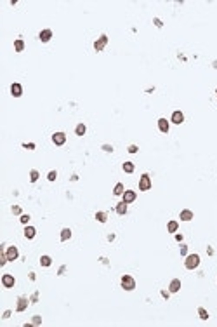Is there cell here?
Returning <instances> with one entry per match:
<instances>
[{
    "mask_svg": "<svg viewBox=\"0 0 217 327\" xmlns=\"http://www.w3.org/2000/svg\"><path fill=\"white\" fill-rule=\"evenodd\" d=\"M19 221H21L23 225H28V221H30V216H28V214H23V216H21V219H19Z\"/></svg>",
    "mask_w": 217,
    "mask_h": 327,
    "instance_id": "obj_31",
    "label": "cell"
},
{
    "mask_svg": "<svg viewBox=\"0 0 217 327\" xmlns=\"http://www.w3.org/2000/svg\"><path fill=\"white\" fill-rule=\"evenodd\" d=\"M127 205L128 204H125L124 200H122V202H118L116 204V207H115V211H116V214H120V216H125V214H127Z\"/></svg>",
    "mask_w": 217,
    "mask_h": 327,
    "instance_id": "obj_14",
    "label": "cell"
},
{
    "mask_svg": "<svg viewBox=\"0 0 217 327\" xmlns=\"http://www.w3.org/2000/svg\"><path fill=\"white\" fill-rule=\"evenodd\" d=\"M139 190L141 191H148L151 190V177L148 174H142L141 179H139Z\"/></svg>",
    "mask_w": 217,
    "mask_h": 327,
    "instance_id": "obj_3",
    "label": "cell"
},
{
    "mask_svg": "<svg viewBox=\"0 0 217 327\" xmlns=\"http://www.w3.org/2000/svg\"><path fill=\"white\" fill-rule=\"evenodd\" d=\"M96 221H99V223H106V221H108V214H106V212H102V211L96 212Z\"/></svg>",
    "mask_w": 217,
    "mask_h": 327,
    "instance_id": "obj_20",
    "label": "cell"
},
{
    "mask_svg": "<svg viewBox=\"0 0 217 327\" xmlns=\"http://www.w3.org/2000/svg\"><path fill=\"white\" fill-rule=\"evenodd\" d=\"M102 150L110 153V151H113V146H111V145H102Z\"/></svg>",
    "mask_w": 217,
    "mask_h": 327,
    "instance_id": "obj_34",
    "label": "cell"
},
{
    "mask_svg": "<svg viewBox=\"0 0 217 327\" xmlns=\"http://www.w3.org/2000/svg\"><path fill=\"white\" fill-rule=\"evenodd\" d=\"M153 23H155V26H158V28H162V26H163V23L160 21L158 18H155V19H153Z\"/></svg>",
    "mask_w": 217,
    "mask_h": 327,
    "instance_id": "obj_35",
    "label": "cell"
},
{
    "mask_svg": "<svg viewBox=\"0 0 217 327\" xmlns=\"http://www.w3.org/2000/svg\"><path fill=\"white\" fill-rule=\"evenodd\" d=\"M35 235H37V230L35 228H33V226H26V228H24V237H26V239H35Z\"/></svg>",
    "mask_w": 217,
    "mask_h": 327,
    "instance_id": "obj_18",
    "label": "cell"
},
{
    "mask_svg": "<svg viewBox=\"0 0 217 327\" xmlns=\"http://www.w3.org/2000/svg\"><path fill=\"white\" fill-rule=\"evenodd\" d=\"M11 317V310H5L4 311V318H9Z\"/></svg>",
    "mask_w": 217,
    "mask_h": 327,
    "instance_id": "obj_38",
    "label": "cell"
},
{
    "mask_svg": "<svg viewBox=\"0 0 217 327\" xmlns=\"http://www.w3.org/2000/svg\"><path fill=\"white\" fill-rule=\"evenodd\" d=\"M186 252H188V245H184V244H182V245H181V254L184 256Z\"/></svg>",
    "mask_w": 217,
    "mask_h": 327,
    "instance_id": "obj_36",
    "label": "cell"
},
{
    "mask_svg": "<svg viewBox=\"0 0 217 327\" xmlns=\"http://www.w3.org/2000/svg\"><path fill=\"white\" fill-rule=\"evenodd\" d=\"M40 265H42V266H50V265H52L50 256H42V258H40Z\"/></svg>",
    "mask_w": 217,
    "mask_h": 327,
    "instance_id": "obj_25",
    "label": "cell"
},
{
    "mask_svg": "<svg viewBox=\"0 0 217 327\" xmlns=\"http://www.w3.org/2000/svg\"><path fill=\"white\" fill-rule=\"evenodd\" d=\"M14 284H16V279H14V275H11V273H5L4 277H2V285H4L5 289H11V287H14Z\"/></svg>",
    "mask_w": 217,
    "mask_h": 327,
    "instance_id": "obj_5",
    "label": "cell"
},
{
    "mask_svg": "<svg viewBox=\"0 0 217 327\" xmlns=\"http://www.w3.org/2000/svg\"><path fill=\"white\" fill-rule=\"evenodd\" d=\"M120 284H122V289H125V291H134L136 289V280H134L132 275H124Z\"/></svg>",
    "mask_w": 217,
    "mask_h": 327,
    "instance_id": "obj_1",
    "label": "cell"
},
{
    "mask_svg": "<svg viewBox=\"0 0 217 327\" xmlns=\"http://www.w3.org/2000/svg\"><path fill=\"white\" fill-rule=\"evenodd\" d=\"M215 96H217V89H215Z\"/></svg>",
    "mask_w": 217,
    "mask_h": 327,
    "instance_id": "obj_40",
    "label": "cell"
},
{
    "mask_svg": "<svg viewBox=\"0 0 217 327\" xmlns=\"http://www.w3.org/2000/svg\"><path fill=\"white\" fill-rule=\"evenodd\" d=\"M177 228H179V223L177 221H168V225H167L168 233H176V231H177Z\"/></svg>",
    "mask_w": 217,
    "mask_h": 327,
    "instance_id": "obj_21",
    "label": "cell"
},
{
    "mask_svg": "<svg viewBox=\"0 0 217 327\" xmlns=\"http://www.w3.org/2000/svg\"><path fill=\"white\" fill-rule=\"evenodd\" d=\"M38 177H40L38 171H35V169H33V171L30 172V181L31 183H37V181H38Z\"/></svg>",
    "mask_w": 217,
    "mask_h": 327,
    "instance_id": "obj_26",
    "label": "cell"
},
{
    "mask_svg": "<svg viewBox=\"0 0 217 327\" xmlns=\"http://www.w3.org/2000/svg\"><path fill=\"white\" fill-rule=\"evenodd\" d=\"M198 315H200V318H202V320H207V318H208V311L205 308H198Z\"/></svg>",
    "mask_w": 217,
    "mask_h": 327,
    "instance_id": "obj_27",
    "label": "cell"
},
{
    "mask_svg": "<svg viewBox=\"0 0 217 327\" xmlns=\"http://www.w3.org/2000/svg\"><path fill=\"white\" fill-rule=\"evenodd\" d=\"M137 150H139L137 145H130L128 146V153H137Z\"/></svg>",
    "mask_w": 217,
    "mask_h": 327,
    "instance_id": "obj_32",
    "label": "cell"
},
{
    "mask_svg": "<svg viewBox=\"0 0 217 327\" xmlns=\"http://www.w3.org/2000/svg\"><path fill=\"white\" fill-rule=\"evenodd\" d=\"M198 265H200V256L198 254H189V256L186 258V261H184V266H186L188 270L198 268Z\"/></svg>",
    "mask_w": 217,
    "mask_h": 327,
    "instance_id": "obj_2",
    "label": "cell"
},
{
    "mask_svg": "<svg viewBox=\"0 0 217 327\" xmlns=\"http://www.w3.org/2000/svg\"><path fill=\"white\" fill-rule=\"evenodd\" d=\"M122 197H124V202L125 204H132L134 200H136V197H137V195H136V191H132V190H125Z\"/></svg>",
    "mask_w": 217,
    "mask_h": 327,
    "instance_id": "obj_10",
    "label": "cell"
},
{
    "mask_svg": "<svg viewBox=\"0 0 217 327\" xmlns=\"http://www.w3.org/2000/svg\"><path fill=\"white\" fill-rule=\"evenodd\" d=\"M56 177H58V172H56V171H50V172L47 174V179H49V181H56Z\"/></svg>",
    "mask_w": 217,
    "mask_h": 327,
    "instance_id": "obj_28",
    "label": "cell"
},
{
    "mask_svg": "<svg viewBox=\"0 0 217 327\" xmlns=\"http://www.w3.org/2000/svg\"><path fill=\"white\" fill-rule=\"evenodd\" d=\"M168 291L172 292V294H176V292L181 291V280L179 279H174L170 280V285H168Z\"/></svg>",
    "mask_w": 217,
    "mask_h": 327,
    "instance_id": "obj_11",
    "label": "cell"
},
{
    "mask_svg": "<svg viewBox=\"0 0 217 327\" xmlns=\"http://www.w3.org/2000/svg\"><path fill=\"white\" fill-rule=\"evenodd\" d=\"M85 132H87V125H85L84 122H80V124L75 127V134L76 136H85Z\"/></svg>",
    "mask_w": 217,
    "mask_h": 327,
    "instance_id": "obj_17",
    "label": "cell"
},
{
    "mask_svg": "<svg viewBox=\"0 0 217 327\" xmlns=\"http://www.w3.org/2000/svg\"><path fill=\"white\" fill-rule=\"evenodd\" d=\"M106 44H108V37L106 35H101L98 40H96V42H94V51H96V52H101L102 49L106 47Z\"/></svg>",
    "mask_w": 217,
    "mask_h": 327,
    "instance_id": "obj_4",
    "label": "cell"
},
{
    "mask_svg": "<svg viewBox=\"0 0 217 327\" xmlns=\"http://www.w3.org/2000/svg\"><path fill=\"white\" fill-rule=\"evenodd\" d=\"M14 49H16V52H23V51H24V42H23L21 38H18L14 42Z\"/></svg>",
    "mask_w": 217,
    "mask_h": 327,
    "instance_id": "obj_22",
    "label": "cell"
},
{
    "mask_svg": "<svg viewBox=\"0 0 217 327\" xmlns=\"http://www.w3.org/2000/svg\"><path fill=\"white\" fill-rule=\"evenodd\" d=\"M124 191H125V186L122 185V183H116V185H115V190H113V193H115V195H124Z\"/></svg>",
    "mask_w": 217,
    "mask_h": 327,
    "instance_id": "obj_24",
    "label": "cell"
},
{
    "mask_svg": "<svg viewBox=\"0 0 217 327\" xmlns=\"http://www.w3.org/2000/svg\"><path fill=\"white\" fill-rule=\"evenodd\" d=\"M179 217H181L182 221H191V219L195 217V214H193V211H189V209H182Z\"/></svg>",
    "mask_w": 217,
    "mask_h": 327,
    "instance_id": "obj_12",
    "label": "cell"
},
{
    "mask_svg": "<svg viewBox=\"0 0 217 327\" xmlns=\"http://www.w3.org/2000/svg\"><path fill=\"white\" fill-rule=\"evenodd\" d=\"M31 322H33V325H40V324H42V317H40V315H35Z\"/></svg>",
    "mask_w": 217,
    "mask_h": 327,
    "instance_id": "obj_29",
    "label": "cell"
},
{
    "mask_svg": "<svg viewBox=\"0 0 217 327\" xmlns=\"http://www.w3.org/2000/svg\"><path fill=\"white\" fill-rule=\"evenodd\" d=\"M7 261H9V259H7V254H5V252H2V256H0V266H4Z\"/></svg>",
    "mask_w": 217,
    "mask_h": 327,
    "instance_id": "obj_30",
    "label": "cell"
},
{
    "mask_svg": "<svg viewBox=\"0 0 217 327\" xmlns=\"http://www.w3.org/2000/svg\"><path fill=\"white\" fill-rule=\"evenodd\" d=\"M52 143L56 146H63L66 143V134L64 132H54L52 134Z\"/></svg>",
    "mask_w": 217,
    "mask_h": 327,
    "instance_id": "obj_6",
    "label": "cell"
},
{
    "mask_svg": "<svg viewBox=\"0 0 217 327\" xmlns=\"http://www.w3.org/2000/svg\"><path fill=\"white\" fill-rule=\"evenodd\" d=\"M11 94H12L14 97H19L23 94V87H21V84H18V82H16V84H12L11 85Z\"/></svg>",
    "mask_w": 217,
    "mask_h": 327,
    "instance_id": "obj_15",
    "label": "cell"
},
{
    "mask_svg": "<svg viewBox=\"0 0 217 327\" xmlns=\"http://www.w3.org/2000/svg\"><path fill=\"white\" fill-rule=\"evenodd\" d=\"M71 239V230L70 228H63L61 230V240L63 242H66V240Z\"/></svg>",
    "mask_w": 217,
    "mask_h": 327,
    "instance_id": "obj_19",
    "label": "cell"
},
{
    "mask_svg": "<svg viewBox=\"0 0 217 327\" xmlns=\"http://www.w3.org/2000/svg\"><path fill=\"white\" fill-rule=\"evenodd\" d=\"M28 303H30V299H28L26 296H21V298H18V305H16V311H24V310L28 308Z\"/></svg>",
    "mask_w": 217,
    "mask_h": 327,
    "instance_id": "obj_8",
    "label": "cell"
},
{
    "mask_svg": "<svg viewBox=\"0 0 217 327\" xmlns=\"http://www.w3.org/2000/svg\"><path fill=\"white\" fill-rule=\"evenodd\" d=\"M158 129L162 131V132L167 134V132H168V129H170V124H168V120H167V119H160V120H158Z\"/></svg>",
    "mask_w": 217,
    "mask_h": 327,
    "instance_id": "obj_16",
    "label": "cell"
},
{
    "mask_svg": "<svg viewBox=\"0 0 217 327\" xmlns=\"http://www.w3.org/2000/svg\"><path fill=\"white\" fill-rule=\"evenodd\" d=\"M5 254H7V259L9 261H16L19 258V251L16 245H11V247H7V251H5Z\"/></svg>",
    "mask_w": 217,
    "mask_h": 327,
    "instance_id": "obj_7",
    "label": "cell"
},
{
    "mask_svg": "<svg viewBox=\"0 0 217 327\" xmlns=\"http://www.w3.org/2000/svg\"><path fill=\"white\" fill-rule=\"evenodd\" d=\"M12 214H21V207L19 205H12Z\"/></svg>",
    "mask_w": 217,
    "mask_h": 327,
    "instance_id": "obj_33",
    "label": "cell"
},
{
    "mask_svg": "<svg viewBox=\"0 0 217 327\" xmlns=\"http://www.w3.org/2000/svg\"><path fill=\"white\" fill-rule=\"evenodd\" d=\"M162 296H163L165 299H168V292L167 291H162Z\"/></svg>",
    "mask_w": 217,
    "mask_h": 327,
    "instance_id": "obj_39",
    "label": "cell"
},
{
    "mask_svg": "<svg viewBox=\"0 0 217 327\" xmlns=\"http://www.w3.org/2000/svg\"><path fill=\"white\" fill-rule=\"evenodd\" d=\"M134 169H136V165H134L132 162H124V171L127 174H132L134 172Z\"/></svg>",
    "mask_w": 217,
    "mask_h": 327,
    "instance_id": "obj_23",
    "label": "cell"
},
{
    "mask_svg": "<svg viewBox=\"0 0 217 327\" xmlns=\"http://www.w3.org/2000/svg\"><path fill=\"white\" fill-rule=\"evenodd\" d=\"M23 146H24V148H30V150H33V148H35V145H33V143H30V145H26V143H24Z\"/></svg>",
    "mask_w": 217,
    "mask_h": 327,
    "instance_id": "obj_37",
    "label": "cell"
},
{
    "mask_svg": "<svg viewBox=\"0 0 217 327\" xmlns=\"http://www.w3.org/2000/svg\"><path fill=\"white\" fill-rule=\"evenodd\" d=\"M38 38H40V42H49L50 38H52V30H42L40 31V35H38Z\"/></svg>",
    "mask_w": 217,
    "mask_h": 327,
    "instance_id": "obj_13",
    "label": "cell"
},
{
    "mask_svg": "<svg viewBox=\"0 0 217 327\" xmlns=\"http://www.w3.org/2000/svg\"><path fill=\"white\" fill-rule=\"evenodd\" d=\"M170 122H174V124H182V122H184V113H182L181 110H176L172 113V117H170Z\"/></svg>",
    "mask_w": 217,
    "mask_h": 327,
    "instance_id": "obj_9",
    "label": "cell"
}]
</instances>
